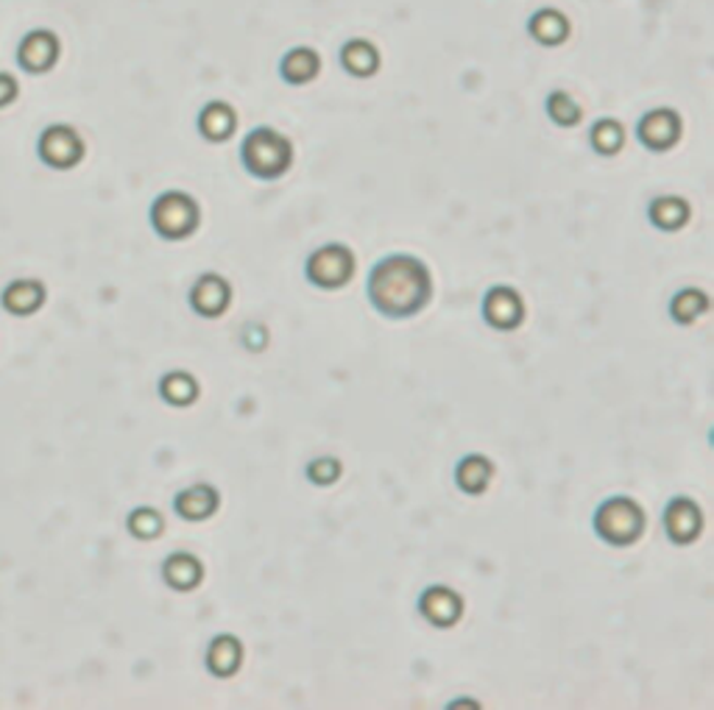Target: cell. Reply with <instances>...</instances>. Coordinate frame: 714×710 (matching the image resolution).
<instances>
[{
	"instance_id": "obj_1",
	"label": "cell",
	"mask_w": 714,
	"mask_h": 710,
	"mask_svg": "<svg viewBox=\"0 0 714 710\" xmlns=\"http://www.w3.org/2000/svg\"><path fill=\"white\" fill-rule=\"evenodd\" d=\"M368 299L388 318H411L430 301V270L416 256H386L368 276Z\"/></svg>"
},
{
	"instance_id": "obj_2",
	"label": "cell",
	"mask_w": 714,
	"mask_h": 710,
	"mask_svg": "<svg viewBox=\"0 0 714 710\" xmlns=\"http://www.w3.org/2000/svg\"><path fill=\"white\" fill-rule=\"evenodd\" d=\"M243 165L254 179L274 181L279 176L288 174V167L293 165V145L288 137H283L274 128H254L243 140Z\"/></svg>"
},
{
	"instance_id": "obj_3",
	"label": "cell",
	"mask_w": 714,
	"mask_h": 710,
	"mask_svg": "<svg viewBox=\"0 0 714 710\" xmlns=\"http://www.w3.org/2000/svg\"><path fill=\"white\" fill-rule=\"evenodd\" d=\"M594 530L603 537L605 544L612 546H628L634 544L644 530V512L628 496H614V499L603 502L594 516Z\"/></svg>"
},
{
	"instance_id": "obj_4",
	"label": "cell",
	"mask_w": 714,
	"mask_h": 710,
	"mask_svg": "<svg viewBox=\"0 0 714 710\" xmlns=\"http://www.w3.org/2000/svg\"><path fill=\"white\" fill-rule=\"evenodd\" d=\"M199 204L187 192H162L151 206V224H154L156 234L165 240H185L199 229Z\"/></svg>"
},
{
	"instance_id": "obj_5",
	"label": "cell",
	"mask_w": 714,
	"mask_h": 710,
	"mask_svg": "<svg viewBox=\"0 0 714 710\" xmlns=\"http://www.w3.org/2000/svg\"><path fill=\"white\" fill-rule=\"evenodd\" d=\"M37 154L53 170H71L84 160V140L67 123H53L39 135Z\"/></svg>"
},
{
	"instance_id": "obj_6",
	"label": "cell",
	"mask_w": 714,
	"mask_h": 710,
	"mask_svg": "<svg viewBox=\"0 0 714 710\" xmlns=\"http://www.w3.org/2000/svg\"><path fill=\"white\" fill-rule=\"evenodd\" d=\"M354 254L347 245H324L308 259V279L322 290H338L352 279Z\"/></svg>"
},
{
	"instance_id": "obj_7",
	"label": "cell",
	"mask_w": 714,
	"mask_h": 710,
	"mask_svg": "<svg viewBox=\"0 0 714 710\" xmlns=\"http://www.w3.org/2000/svg\"><path fill=\"white\" fill-rule=\"evenodd\" d=\"M59 56H62V42L51 28H34L20 39L17 64L20 71L32 73V76H42V73L53 71Z\"/></svg>"
},
{
	"instance_id": "obj_8",
	"label": "cell",
	"mask_w": 714,
	"mask_h": 710,
	"mask_svg": "<svg viewBox=\"0 0 714 710\" xmlns=\"http://www.w3.org/2000/svg\"><path fill=\"white\" fill-rule=\"evenodd\" d=\"M483 318H486L489 327L500 329V332H511V329L519 327L522 318H525L522 295L516 293V290L505 288V284L491 288L489 293H486V301H483Z\"/></svg>"
},
{
	"instance_id": "obj_9",
	"label": "cell",
	"mask_w": 714,
	"mask_h": 710,
	"mask_svg": "<svg viewBox=\"0 0 714 710\" xmlns=\"http://www.w3.org/2000/svg\"><path fill=\"white\" fill-rule=\"evenodd\" d=\"M637 137L650 151H669L681 137V117L673 110H653L639 121Z\"/></svg>"
},
{
	"instance_id": "obj_10",
	"label": "cell",
	"mask_w": 714,
	"mask_h": 710,
	"mask_svg": "<svg viewBox=\"0 0 714 710\" xmlns=\"http://www.w3.org/2000/svg\"><path fill=\"white\" fill-rule=\"evenodd\" d=\"M703 516L701 507L689 499H673L664 510V530H667L669 541L673 544H692L698 535H701Z\"/></svg>"
},
{
	"instance_id": "obj_11",
	"label": "cell",
	"mask_w": 714,
	"mask_h": 710,
	"mask_svg": "<svg viewBox=\"0 0 714 710\" xmlns=\"http://www.w3.org/2000/svg\"><path fill=\"white\" fill-rule=\"evenodd\" d=\"M418 610L425 616L430 624L436 627H452L461 616H464V599L455 594L452 588H444V585H433L422 594L418 599Z\"/></svg>"
},
{
	"instance_id": "obj_12",
	"label": "cell",
	"mask_w": 714,
	"mask_h": 710,
	"mask_svg": "<svg viewBox=\"0 0 714 710\" xmlns=\"http://www.w3.org/2000/svg\"><path fill=\"white\" fill-rule=\"evenodd\" d=\"M229 299H233V290L218 274H204L190 290V307L204 318L224 315V309L229 307Z\"/></svg>"
},
{
	"instance_id": "obj_13",
	"label": "cell",
	"mask_w": 714,
	"mask_h": 710,
	"mask_svg": "<svg viewBox=\"0 0 714 710\" xmlns=\"http://www.w3.org/2000/svg\"><path fill=\"white\" fill-rule=\"evenodd\" d=\"M0 304L7 313L26 318V315H34L46 304V284L37 282V279H17V282L7 284V290L0 295Z\"/></svg>"
},
{
	"instance_id": "obj_14",
	"label": "cell",
	"mask_w": 714,
	"mask_h": 710,
	"mask_svg": "<svg viewBox=\"0 0 714 710\" xmlns=\"http://www.w3.org/2000/svg\"><path fill=\"white\" fill-rule=\"evenodd\" d=\"M243 663V644L235 635H215L206 649V669L215 677H233Z\"/></svg>"
},
{
	"instance_id": "obj_15",
	"label": "cell",
	"mask_w": 714,
	"mask_h": 710,
	"mask_svg": "<svg viewBox=\"0 0 714 710\" xmlns=\"http://www.w3.org/2000/svg\"><path fill=\"white\" fill-rule=\"evenodd\" d=\"M162 576L174 591H193L204 580V566L199 557L187 555V551H174L162 566Z\"/></svg>"
},
{
	"instance_id": "obj_16",
	"label": "cell",
	"mask_w": 714,
	"mask_h": 710,
	"mask_svg": "<svg viewBox=\"0 0 714 710\" xmlns=\"http://www.w3.org/2000/svg\"><path fill=\"white\" fill-rule=\"evenodd\" d=\"M238 128V115L229 103L210 101L199 115V131L210 142H224L235 135Z\"/></svg>"
},
{
	"instance_id": "obj_17",
	"label": "cell",
	"mask_w": 714,
	"mask_h": 710,
	"mask_svg": "<svg viewBox=\"0 0 714 710\" xmlns=\"http://www.w3.org/2000/svg\"><path fill=\"white\" fill-rule=\"evenodd\" d=\"M343 71L354 78H372L380 71V51L368 39H349L341 48Z\"/></svg>"
},
{
	"instance_id": "obj_18",
	"label": "cell",
	"mask_w": 714,
	"mask_h": 710,
	"mask_svg": "<svg viewBox=\"0 0 714 710\" xmlns=\"http://www.w3.org/2000/svg\"><path fill=\"white\" fill-rule=\"evenodd\" d=\"M176 512L187 521H204L218 510V493L210 485H193L181 491L174 502Z\"/></svg>"
},
{
	"instance_id": "obj_19",
	"label": "cell",
	"mask_w": 714,
	"mask_h": 710,
	"mask_svg": "<svg viewBox=\"0 0 714 710\" xmlns=\"http://www.w3.org/2000/svg\"><path fill=\"white\" fill-rule=\"evenodd\" d=\"M528 31L541 46H561V42L569 37V20H566V14H561L559 9H539V12L530 17Z\"/></svg>"
},
{
	"instance_id": "obj_20",
	"label": "cell",
	"mask_w": 714,
	"mask_h": 710,
	"mask_svg": "<svg viewBox=\"0 0 714 710\" xmlns=\"http://www.w3.org/2000/svg\"><path fill=\"white\" fill-rule=\"evenodd\" d=\"M283 78L293 87H302V84H310L313 78L318 76L322 71V59L313 48H293V51L285 53L283 59Z\"/></svg>"
},
{
	"instance_id": "obj_21",
	"label": "cell",
	"mask_w": 714,
	"mask_h": 710,
	"mask_svg": "<svg viewBox=\"0 0 714 710\" xmlns=\"http://www.w3.org/2000/svg\"><path fill=\"white\" fill-rule=\"evenodd\" d=\"M491 477H494V466H491L489 457H483V455L464 457V460L458 462V468H455L458 487H461L464 493H472V496H477V493L486 491L491 482Z\"/></svg>"
},
{
	"instance_id": "obj_22",
	"label": "cell",
	"mask_w": 714,
	"mask_h": 710,
	"mask_svg": "<svg viewBox=\"0 0 714 710\" xmlns=\"http://www.w3.org/2000/svg\"><path fill=\"white\" fill-rule=\"evenodd\" d=\"M648 215L662 231H676L689 220V204L684 199H678V195H659V199L650 204Z\"/></svg>"
},
{
	"instance_id": "obj_23",
	"label": "cell",
	"mask_w": 714,
	"mask_h": 710,
	"mask_svg": "<svg viewBox=\"0 0 714 710\" xmlns=\"http://www.w3.org/2000/svg\"><path fill=\"white\" fill-rule=\"evenodd\" d=\"M160 396L174 407H187L199 398V384L190 373L185 371H171L162 377L160 382Z\"/></svg>"
},
{
	"instance_id": "obj_24",
	"label": "cell",
	"mask_w": 714,
	"mask_h": 710,
	"mask_svg": "<svg viewBox=\"0 0 714 710\" xmlns=\"http://www.w3.org/2000/svg\"><path fill=\"white\" fill-rule=\"evenodd\" d=\"M589 140H592V148L600 156H614L625 142V128L619 126V121H614V117H603V121H598L592 126Z\"/></svg>"
},
{
	"instance_id": "obj_25",
	"label": "cell",
	"mask_w": 714,
	"mask_h": 710,
	"mask_svg": "<svg viewBox=\"0 0 714 710\" xmlns=\"http://www.w3.org/2000/svg\"><path fill=\"white\" fill-rule=\"evenodd\" d=\"M706 309L709 299L701 290H681V293H676V299L669 301V313H673V318H676L678 324H684V327H687V324H696Z\"/></svg>"
},
{
	"instance_id": "obj_26",
	"label": "cell",
	"mask_w": 714,
	"mask_h": 710,
	"mask_svg": "<svg viewBox=\"0 0 714 710\" xmlns=\"http://www.w3.org/2000/svg\"><path fill=\"white\" fill-rule=\"evenodd\" d=\"M544 110H548L550 121L561 128L578 126L580 117H584V112H580V106L575 103V98L569 96V92H550Z\"/></svg>"
},
{
	"instance_id": "obj_27",
	"label": "cell",
	"mask_w": 714,
	"mask_h": 710,
	"mask_svg": "<svg viewBox=\"0 0 714 710\" xmlns=\"http://www.w3.org/2000/svg\"><path fill=\"white\" fill-rule=\"evenodd\" d=\"M126 527H129L131 535L140 537V541H154V537L165 530V521H162V516L154 507H137V510H131Z\"/></svg>"
},
{
	"instance_id": "obj_28",
	"label": "cell",
	"mask_w": 714,
	"mask_h": 710,
	"mask_svg": "<svg viewBox=\"0 0 714 710\" xmlns=\"http://www.w3.org/2000/svg\"><path fill=\"white\" fill-rule=\"evenodd\" d=\"M308 477L310 482H316V485H333L338 477H341V462L335 460V457H318L308 466Z\"/></svg>"
},
{
	"instance_id": "obj_29",
	"label": "cell",
	"mask_w": 714,
	"mask_h": 710,
	"mask_svg": "<svg viewBox=\"0 0 714 710\" xmlns=\"http://www.w3.org/2000/svg\"><path fill=\"white\" fill-rule=\"evenodd\" d=\"M17 96H20L17 78H14L12 73L0 71V110H7V106H12V103L17 101Z\"/></svg>"
}]
</instances>
